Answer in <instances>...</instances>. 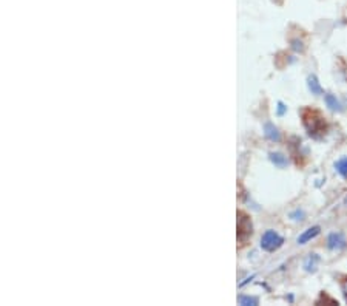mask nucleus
<instances>
[{
    "label": "nucleus",
    "mask_w": 347,
    "mask_h": 306,
    "mask_svg": "<svg viewBox=\"0 0 347 306\" xmlns=\"http://www.w3.org/2000/svg\"><path fill=\"white\" fill-rule=\"evenodd\" d=\"M301 119H303V125L305 127L307 133L312 138H323L327 132V122L326 118L321 114V111L305 107L301 111Z\"/></svg>",
    "instance_id": "obj_1"
},
{
    "label": "nucleus",
    "mask_w": 347,
    "mask_h": 306,
    "mask_svg": "<svg viewBox=\"0 0 347 306\" xmlns=\"http://www.w3.org/2000/svg\"><path fill=\"white\" fill-rule=\"evenodd\" d=\"M253 234V226H252V220L249 218L247 213L244 212H238V241L239 245H246L247 240L252 237Z\"/></svg>",
    "instance_id": "obj_2"
},
{
    "label": "nucleus",
    "mask_w": 347,
    "mask_h": 306,
    "mask_svg": "<svg viewBox=\"0 0 347 306\" xmlns=\"http://www.w3.org/2000/svg\"><path fill=\"white\" fill-rule=\"evenodd\" d=\"M284 243V238H282L279 234H276L275 231H265L262 238H261V248L267 252H273L276 249H279Z\"/></svg>",
    "instance_id": "obj_3"
},
{
    "label": "nucleus",
    "mask_w": 347,
    "mask_h": 306,
    "mask_svg": "<svg viewBox=\"0 0 347 306\" xmlns=\"http://www.w3.org/2000/svg\"><path fill=\"white\" fill-rule=\"evenodd\" d=\"M347 246V241L341 232H333L327 238V248L330 251H343Z\"/></svg>",
    "instance_id": "obj_4"
},
{
    "label": "nucleus",
    "mask_w": 347,
    "mask_h": 306,
    "mask_svg": "<svg viewBox=\"0 0 347 306\" xmlns=\"http://www.w3.org/2000/svg\"><path fill=\"white\" fill-rule=\"evenodd\" d=\"M319 231H321L319 226H313V227H310V229H307L305 232H303V234L298 237V240H297L298 245H305L307 241H310L312 238H315V237L319 234Z\"/></svg>",
    "instance_id": "obj_5"
},
{
    "label": "nucleus",
    "mask_w": 347,
    "mask_h": 306,
    "mask_svg": "<svg viewBox=\"0 0 347 306\" xmlns=\"http://www.w3.org/2000/svg\"><path fill=\"white\" fill-rule=\"evenodd\" d=\"M307 87H308V90L312 92V95H316V96H319V95H323L324 92H323V87L319 85V81H318V78L315 74H310L307 78Z\"/></svg>",
    "instance_id": "obj_6"
},
{
    "label": "nucleus",
    "mask_w": 347,
    "mask_h": 306,
    "mask_svg": "<svg viewBox=\"0 0 347 306\" xmlns=\"http://www.w3.org/2000/svg\"><path fill=\"white\" fill-rule=\"evenodd\" d=\"M318 263H319V257L316 254H310L308 255V257L304 260V269L307 271V272H315L316 269H318Z\"/></svg>",
    "instance_id": "obj_7"
},
{
    "label": "nucleus",
    "mask_w": 347,
    "mask_h": 306,
    "mask_svg": "<svg viewBox=\"0 0 347 306\" xmlns=\"http://www.w3.org/2000/svg\"><path fill=\"white\" fill-rule=\"evenodd\" d=\"M268 158L270 161H272L276 167L282 169V167H286L287 165V156H284L282 153H278V152H272V153H268Z\"/></svg>",
    "instance_id": "obj_8"
},
{
    "label": "nucleus",
    "mask_w": 347,
    "mask_h": 306,
    "mask_svg": "<svg viewBox=\"0 0 347 306\" xmlns=\"http://www.w3.org/2000/svg\"><path fill=\"white\" fill-rule=\"evenodd\" d=\"M264 135H265V138L270 139V141H279V138H281L278 129H276L273 124H270V122H267L264 125Z\"/></svg>",
    "instance_id": "obj_9"
},
{
    "label": "nucleus",
    "mask_w": 347,
    "mask_h": 306,
    "mask_svg": "<svg viewBox=\"0 0 347 306\" xmlns=\"http://www.w3.org/2000/svg\"><path fill=\"white\" fill-rule=\"evenodd\" d=\"M324 101H326V104H327V107H329L330 110H333V111H341V110H343V107H341V104H340V101L337 99V96L326 95V96H324Z\"/></svg>",
    "instance_id": "obj_10"
},
{
    "label": "nucleus",
    "mask_w": 347,
    "mask_h": 306,
    "mask_svg": "<svg viewBox=\"0 0 347 306\" xmlns=\"http://www.w3.org/2000/svg\"><path fill=\"white\" fill-rule=\"evenodd\" d=\"M335 169L343 178H347V156H344L335 162Z\"/></svg>",
    "instance_id": "obj_11"
},
{
    "label": "nucleus",
    "mask_w": 347,
    "mask_h": 306,
    "mask_svg": "<svg viewBox=\"0 0 347 306\" xmlns=\"http://www.w3.org/2000/svg\"><path fill=\"white\" fill-rule=\"evenodd\" d=\"M239 305H244V306H256L258 305V299L256 297H250V296H241L238 299Z\"/></svg>",
    "instance_id": "obj_12"
},
{
    "label": "nucleus",
    "mask_w": 347,
    "mask_h": 306,
    "mask_svg": "<svg viewBox=\"0 0 347 306\" xmlns=\"http://www.w3.org/2000/svg\"><path fill=\"white\" fill-rule=\"evenodd\" d=\"M321 302H324V303H329V305H338V302L337 300H333L332 297H329L326 292H321V297H319V300L316 302V305H319Z\"/></svg>",
    "instance_id": "obj_13"
},
{
    "label": "nucleus",
    "mask_w": 347,
    "mask_h": 306,
    "mask_svg": "<svg viewBox=\"0 0 347 306\" xmlns=\"http://www.w3.org/2000/svg\"><path fill=\"white\" fill-rule=\"evenodd\" d=\"M290 218L297 220V221H298V220L301 221V220H304V212H303V210H295V212L290 213Z\"/></svg>",
    "instance_id": "obj_14"
},
{
    "label": "nucleus",
    "mask_w": 347,
    "mask_h": 306,
    "mask_svg": "<svg viewBox=\"0 0 347 306\" xmlns=\"http://www.w3.org/2000/svg\"><path fill=\"white\" fill-rule=\"evenodd\" d=\"M341 291H343V296L347 302V275L341 280Z\"/></svg>",
    "instance_id": "obj_15"
},
{
    "label": "nucleus",
    "mask_w": 347,
    "mask_h": 306,
    "mask_svg": "<svg viewBox=\"0 0 347 306\" xmlns=\"http://www.w3.org/2000/svg\"><path fill=\"white\" fill-rule=\"evenodd\" d=\"M286 110H287V107L282 104V102H278V114L279 116H282V114L286 113Z\"/></svg>",
    "instance_id": "obj_16"
}]
</instances>
